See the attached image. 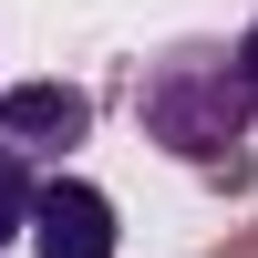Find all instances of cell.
Returning a JSON list of instances; mask_svg holds the SVG:
<instances>
[{
    "label": "cell",
    "instance_id": "obj_3",
    "mask_svg": "<svg viewBox=\"0 0 258 258\" xmlns=\"http://www.w3.org/2000/svg\"><path fill=\"white\" fill-rule=\"evenodd\" d=\"M93 135V93L83 83H11L0 93V145H21V155H73V145Z\"/></svg>",
    "mask_w": 258,
    "mask_h": 258
},
{
    "label": "cell",
    "instance_id": "obj_1",
    "mask_svg": "<svg viewBox=\"0 0 258 258\" xmlns=\"http://www.w3.org/2000/svg\"><path fill=\"white\" fill-rule=\"evenodd\" d=\"M135 124H145V145L176 155V165H238V145L258 124V103L238 83V41H217V31L165 41L135 73Z\"/></svg>",
    "mask_w": 258,
    "mask_h": 258
},
{
    "label": "cell",
    "instance_id": "obj_5",
    "mask_svg": "<svg viewBox=\"0 0 258 258\" xmlns=\"http://www.w3.org/2000/svg\"><path fill=\"white\" fill-rule=\"evenodd\" d=\"M238 83H248V103H258V21L238 31Z\"/></svg>",
    "mask_w": 258,
    "mask_h": 258
},
{
    "label": "cell",
    "instance_id": "obj_2",
    "mask_svg": "<svg viewBox=\"0 0 258 258\" xmlns=\"http://www.w3.org/2000/svg\"><path fill=\"white\" fill-rule=\"evenodd\" d=\"M41 258H114L124 248V217L93 176H41L31 186V227H21Z\"/></svg>",
    "mask_w": 258,
    "mask_h": 258
},
{
    "label": "cell",
    "instance_id": "obj_4",
    "mask_svg": "<svg viewBox=\"0 0 258 258\" xmlns=\"http://www.w3.org/2000/svg\"><path fill=\"white\" fill-rule=\"evenodd\" d=\"M31 186H41V176H31V155H21V145H0V248L31 227Z\"/></svg>",
    "mask_w": 258,
    "mask_h": 258
}]
</instances>
